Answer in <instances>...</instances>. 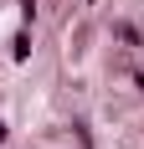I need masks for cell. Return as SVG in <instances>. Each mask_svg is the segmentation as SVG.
Returning a JSON list of instances; mask_svg holds the SVG:
<instances>
[{
  "label": "cell",
  "instance_id": "obj_1",
  "mask_svg": "<svg viewBox=\"0 0 144 149\" xmlns=\"http://www.w3.org/2000/svg\"><path fill=\"white\" fill-rule=\"evenodd\" d=\"M10 57H15V62H26V57H31V31H15V41H10Z\"/></svg>",
  "mask_w": 144,
  "mask_h": 149
},
{
  "label": "cell",
  "instance_id": "obj_2",
  "mask_svg": "<svg viewBox=\"0 0 144 149\" xmlns=\"http://www.w3.org/2000/svg\"><path fill=\"white\" fill-rule=\"evenodd\" d=\"M118 36H124V46H144V36H139V26H129V21H118Z\"/></svg>",
  "mask_w": 144,
  "mask_h": 149
},
{
  "label": "cell",
  "instance_id": "obj_3",
  "mask_svg": "<svg viewBox=\"0 0 144 149\" xmlns=\"http://www.w3.org/2000/svg\"><path fill=\"white\" fill-rule=\"evenodd\" d=\"M0 139H5V123H0Z\"/></svg>",
  "mask_w": 144,
  "mask_h": 149
}]
</instances>
